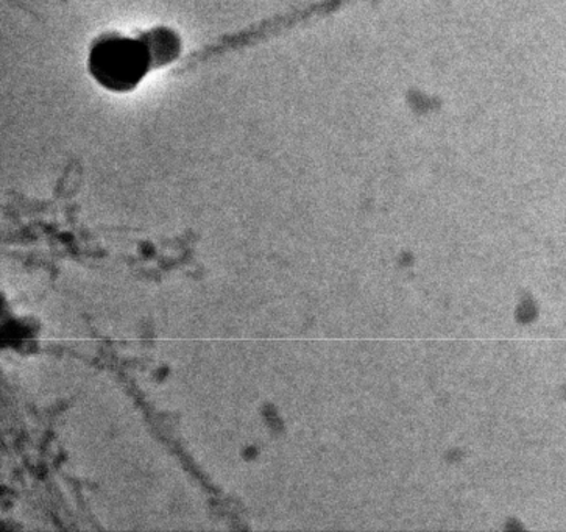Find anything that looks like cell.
I'll return each instance as SVG.
<instances>
[{
  "instance_id": "obj_1",
  "label": "cell",
  "mask_w": 566,
  "mask_h": 532,
  "mask_svg": "<svg viewBox=\"0 0 566 532\" xmlns=\"http://www.w3.org/2000/svg\"><path fill=\"white\" fill-rule=\"evenodd\" d=\"M94 74L104 85L120 90L143 77L146 51L135 41L112 40L98 45L91 56Z\"/></svg>"
}]
</instances>
